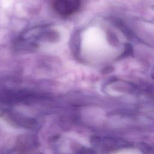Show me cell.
<instances>
[{
    "label": "cell",
    "mask_w": 154,
    "mask_h": 154,
    "mask_svg": "<svg viewBox=\"0 0 154 154\" xmlns=\"http://www.w3.org/2000/svg\"><path fill=\"white\" fill-rule=\"evenodd\" d=\"M80 4V0H54L53 7L59 15L69 16L77 11Z\"/></svg>",
    "instance_id": "1"
}]
</instances>
